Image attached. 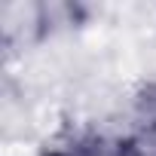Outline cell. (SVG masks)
Segmentation results:
<instances>
[]
</instances>
